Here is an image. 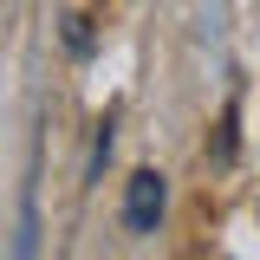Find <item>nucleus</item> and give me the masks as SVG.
Masks as SVG:
<instances>
[{
	"mask_svg": "<svg viewBox=\"0 0 260 260\" xmlns=\"http://www.w3.org/2000/svg\"><path fill=\"white\" fill-rule=\"evenodd\" d=\"M156 221H162V176L156 169H137L130 195H124V228L130 234H156Z\"/></svg>",
	"mask_w": 260,
	"mask_h": 260,
	"instance_id": "obj_1",
	"label": "nucleus"
}]
</instances>
